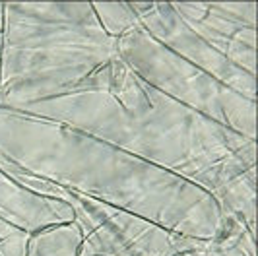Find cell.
<instances>
[{"instance_id": "obj_1", "label": "cell", "mask_w": 258, "mask_h": 256, "mask_svg": "<svg viewBox=\"0 0 258 256\" xmlns=\"http://www.w3.org/2000/svg\"><path fill=\"white\" fill-rule=\"evenodd\" d=\"M167 169L212 196L256 167V140L221 126L148 86L115 56L76 91L24 111Z\"/></svg>"}, {"instance_id": "obj_2", "label": "cell", "mask_w": 258, "mask_h": 256, "mask_svg": "<svg viewBox=\"0 0 258 256\" xmlns=\"http://www.w3.org/2000/svg\"><path fill=\"white\" fill-rule=\"evenodd\" d=\"M0 154L66 190L186 237L214 239L221 227V210L210 192L54 120L0 109Z\"/></svg>"}, {"instance_id": "obj_3", "label": "cell", "mask_w": 258, "mask_h": 256, "mask_svg": "<svg viewBox=\"0 0 258 256\" xmlns=\"http://www.w3.org/2000/svg\"><path fill=\"white\" fill-rule=\"evenodd\" d=\"M115 56L91 2H4L0 109L68 95Z\"/></svg>"}, {"instance_id": "obj_4", "label": "cell", "mask_w": 258, "mask_h": 256, "mask_svg": "<svg viewBox=\"0 0 258 256\" xmlns=\"http://www.w3.org/2000/svg\"><path fill=\"white\" fill-rule=\"evenodd\" d=\"M116 47L120 60L154 90L248 140H256L254 99L165 49L142 26L118 39Z\"/></svg>"}, {"instance_id": "obj_5", "label": "cell", "mask_w": 258, "mask_h": 256, "mask_svg": "<svg viewBox=\"0 0 258 256\" xmlns=\"http://www.w3.org/2000/svg\"><path fill=\"white\" fill-rule=\"evenodd\" d=\"M82 231V246L101 256H177L194 248L200 239L165 229L154 221L68 190Z\"/></svg>"}, {"instance_id": "obj_6", "label": "cell", "mask_w": 258, "mask_h": 256, "mask_svg": "<svg viewBox=\"0 0 258 256\" xmlns=\"http://www.w3.org/2000/svg\"><path fill=\"white\" fill-rule=\"evenodd\" d=\"M130 8L140 18L144 29L159 45L216 78L223 86L256 101V76L237 68L223 54L212 49L204 39L198 37L175 12L171 2H130Z\"/></svg>"}, {"instance_id": "obj_7", "label": "cell", "mask_w": 258, "mask_h": 256, "mask_svg": "<svg viewBox=\"0 0 258 256\" xmlns=\"http://www.w3.org/2000/svg\"><path fill=\"white\" fill-rule=\"evenodd\" d=\"M212 49L256 76V2H171Z\"/></svg>"}, {"instance_id": "obj_8", "label": "cell", "mask_w": 258, "mask_h": 256, "mask_svg": "<svg viewBox=\"0 0 258 256\" xmlns=\"http://www.w3.org/2000/svg\"><path fill=\"white\" fill-rule=\"evenodd\" d=\"M0 219L29 235L74 221L72 206L29 190L0 169Z\"/></svg>"}, {"instance_id": "obj_9", "label": "cell", "mask_w": 258, "mask_h": 256, "mask_svg": "<svg viewBox=\"0 0 258 256\" xmlns=\"http://www.w3.org/2000/svg\"><path fill=\"white\" fill-rule=\"evenodd\" d=\"M221 216H231L256 235V167L245 171L216 196Z\"/></svg>"}, {"instance_id": "obj_10", "label": "cell", "mask_w": 258, "mask_h": 256, "mask_svg": "<svg viewBox=\"0 0 258 256\" xmlns=\"http://www.w3.org/2000/svg\"><path fill=\"white\" fill-rule=\"evenodd\" d=\"M82 231L76 221L52 225L29 237L26 256H80Z\"/></svg>"}, {"instance_id": "obj_11", "label": "cell", "mask_w": 258, "mask_h": 256, "mask_svg": "<svg viewBox=\"0 0 258 256\" xmlns=\"http://www.w3.org/2000/svg\"><path fill=\"white\" fill-rule=\"evenodd\" d=\"M91 8L97 24L115 41L142 26L140 18L130 8V2H91Z\"/></svg>"}, {"instance_id": "obj_12", "label": "cell", "mask_w": 258, "mask_h": 256, "mask_svg": "<svg viewBox=\"0 0 258 256\" xmlns=\"http://www.w3.org/2000/svg\"><path fill=\"white\" fill-rule=\"evenodd\" d=\"M29 237L31 235L26 231H16L0 243V256H26Z\"/></svg>"}, {"instance_id": "obj_13", "label": "cell", "mask_w": 258, "mask_h": 256, "mask_svg": "<svg viewBox=\"0 0 258 256\" xmlns=\"http://www.w3.org/2000/svg\"><path fill=\"white\" fill-rule=\"evenodd\" d=\"M16 231H20V229H16V227H12L10 223H6V221L0 219V243H2L4 239H8L10 235H14Z\"/></svg>"}, {"instance_id": "obj_14", "label": "cell", "mask_w": 258, "mask_h": 256, "mask_svg": "<svg viewBox=\"0 0 258 256\" xmlns=\"http://www.w3.org/2000/svg\"><path fill=\"white\" fill-rule=\"evenodd\" d=\"M0 33H4V2H0Z\"/></svg>"}, {"instance_id": "obj_15", "label": "cell", "mask_w": 258, "mask_h": 256, "mask_svg": "<svg viewBox=\"0 0 258 256\" xmlns=\"http://www.w3.org/2000/svg\"><path fill=\"white\" fill-rule=\"evenodd\" d=\"M80 256H101V254H95V252H90V250H86L84 246L80 248Z\"/></svg>"}, {"instance_id": "obj_16", "label": "cell", "mask_w": 258, "mask_h": 256, "mask_svg": "<svg viewBox=\"0 0 258 256\" xmlns=\"http://www.w3.org/2000/svg\"><path fill=\"white\" fill-rule=\"evenodd\" d=\"M2 39H4V33H0V76H2Z\"/></svg>"}]
</instances>
